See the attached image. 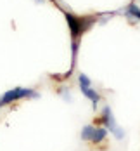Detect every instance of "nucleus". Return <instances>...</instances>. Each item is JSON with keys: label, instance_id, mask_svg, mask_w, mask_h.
Here are the masks:
<instances>
[{"label": "nucleus", "instance_id": "nucleus-1", "mask_svg": "<svg viewBox=\"0 0 140 151\" xmlns=\"http://www.w3.org/2000/svg\"><path fill=\"white\" fill-rule=\"evenodd\" d=\"M64 17L68 21V28L71 33V47H73V64L76 59V50H78V42L81 38V35L85 31H88L95 23L93 16H76L73 12H64Z\"/></svg>", "mask_w": 140, "mask_h": 151}, {"label": "nucleus", "instance_id": "nucleus-2", "mask_svg": "<svg viewBox=\"0 0 140 151\" xmlns=\"http://www.w3.org/2000/svg\"><path fill=\"white\" fill-rule=\"evenodd\" d=\"M40 94L35 91H31V89H23V87H16V89H11V91H7L2 97H0V103L2 106L4 104H11V103H14V101H19V99H24V97H38Z\"/></svg>", "mask_w": 140, "mask_h": 151}, {"label": "nucleus", "instance_id": "nucleus-3", "mask_svg": "<svg viewBox=\"0 0 140 151\" xmlns=\"http://www.w3.org/2000/svg\"><path fill=\"white\" fill-rule=\"evenodd\" d=\"M100 122L104 123V127L107 129V130H111L112 134H114V137L116 139H123L124 137V132L116 125V120H114V116H112V111H111V108L109 106H106L104 109H102V116H100Z\"/></svg>", "mask_w": 140, "mask_h": 151}, {"label": "nucleus", "instance_id": "nucleus-4", "mask_svg": "<svg viewBox=\"0 0 140 151\" xmlns=\"http://www.w3.org/2000/svg\"><path fill=\"white\" fill-rule=\"evenodd\" d=\"M124 16L128 17V19H133V21H140V7L137 4H128L126 5V9H124Z\"/></svg>", "mask_w": 140, "mask_h": 151}, {"label": "nucleus", "instance_id": "nucleus-5", "mask_svg": "<svg viewBox=\"0 0 140 151\" xmlns=\"http://www.w3.org/2000/svg\"><path fill=\"white\" fill-rule=\"evenodd\" d=\"M106 137H107V129H106V127H99V129H95V132H93L92 142L93 144H99V142H102Z\"/></svg>", "mask_w": 140, "mask_h": 151}, {"label": "nucleus", "instance_id": "nucleus-6", "mask_svg": "<svg viewBox=\"0 0 140 151\" xmlns=\"http://www.w3.org/2000/svg\"><path fill=\"white\" fill-rule=\"evenodd\" d=\"M83 94L92 101V104H93V108H97V104H99V101H100V96H99V92L97 91H93L92 87H88V89H83Z\"/></svg>", "mask_w": 140, "mask_h": 151}, {"label": "nucleus", "instance_id": "nucleus-7", "mask_svg": "<svg viewBox=\"0 0 140 151\" xmlns=\"http://www.w3.org/2000/svg\"><path fill=\"white\" fill-rule=\"evenodd\" d=\"M93 132H95V127H93V125H85V127L81 129V139L87 141V142H90L92 137H93Z\"/></svg>", "mask_w": 140, "mask_h": 151}, {"label": "nucleus", "instance_id": "nucleus-8", "mask_svg": "<svg viewBox=\"0 0 140 151\" xmlns=\"http://www.w3.org/2000/svg\"><path fill=\"white\" fill-rule=\"evenodd\" d=\"M78 82H80V89H81V91H83V89L92 87V80L85 75V73H80V76H78Z\"/></svg>", "mask_w": 140, "mask_h": 151}, {"label": "nucleus", "instance_id": "nucleus-9", "mask_svg": "<svg viewBox=\"0 0 140 151\" xmlns=\"http://www.w3.org/2000/svg\"><path fill=\"white\" fill-rule=\"evenodd\" d=\"M0 106H2V103H0Z\"/></svg>", "mask_w": 140, "mask_h": 151}]
</instances>
